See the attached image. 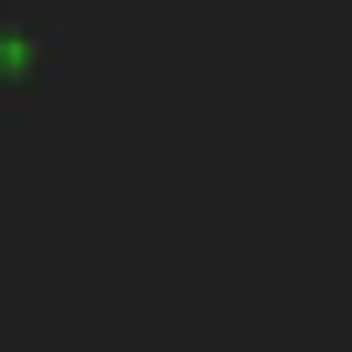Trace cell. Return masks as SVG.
I'll return each instance as SVG.
<instances>
[{"mask_svg":"<svg viewBox=\"0 0 352 352\" xmlns=\"http://www.w3.org/2000/svg\"><path fill=\"white\" fill-rule=\"evenodd\" d=\"M65 43H54L43 22H11L0 11V129H32V118H54L65 107Z\"/></svg>","mask_w":352,"mask_h":352,"instance_id":"6da1fadb","label":"cell"}]
</instances>
